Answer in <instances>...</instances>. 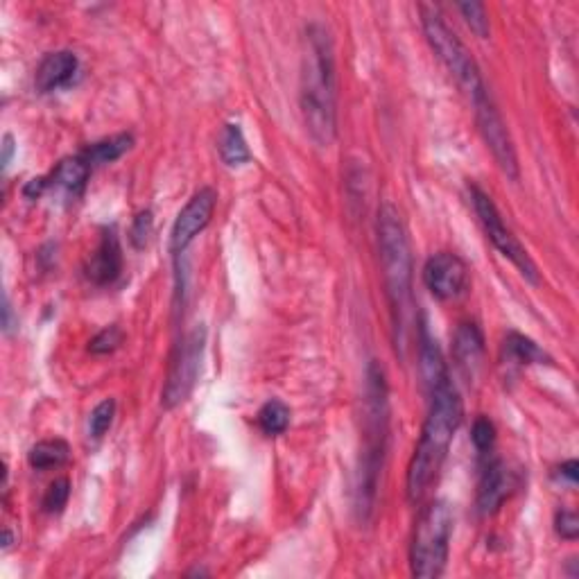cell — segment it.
<instances>
[{"label": "cell", "mask_w": 579, "mask_h": 579, "mask_svg": "<svg viewBox=\"0 0 579 579\" xmlns=\"http://www.w3.org/2000/svg\"><path fill=\"white\" fill-rule=\"evenodd\" d=\"M378 254L383 267L385 295L390 304L396 351L405 356L414 322L412 247L401 211L385 202L378 211Z\"/></svg>", "instance_id": "3"}, {"label": "cell", "mask_w": 579, "mask_h": 579, "mask_svg": "<svg viewBox=\"0 0 579 579\" xmlns=\"http://www.w3.org/2000/svg\"><path fill=\"white\" fill-rule=\"evenodd\" d=\"M68 457H71V446H68L64 439H43V442L30 448L28 464L37 471H46L64 466Z\"/></svg>", "instance_id": "20"}, {"label": "cell", "mask_w": 579, "mask_h": 579, "mask_svg": "<svg viewBox=\"0 0 579 579\" xmlns=\"http://www.w3.org/2000/svg\"><path fill=\"white\" fill-rule=\"evenodd\" d=\"M204 347H206V328L202 324L195 326L193 331H188L181 337L175 353H172L168 378L161 392V405L166 410L179 408V405L188 399L190 392H193L202 371Z\"/></svg>", "instance_id": "8"}, {"label": "cell", "mask_w": 579, "mask_h": 579, "mask_svg": "<svg viewBox=\"0 0 579 579\" xmlns=\"http://www.w3.org/2000/svg\"><path fill=\"white\" fill-rule=\"evenodd\" d=\"M453 356L466 378H475L485 360V335L475 322H464L457 326L453 340Z\"/></svg>", "instance_id": "15"}, {"label": "cell", "mask_w": 579, "mask_h": 579, "mask_svg": "<svg viewBox=\"0 0 579 579\" xmlns=\"http://www.w3.org/2000/svg\"><path fill=\"white\" fill-rule=\"evenodd\" d=\"M132 245L136 249H143L145 245H148V240L152 236V213L150 211H141L136 215V220L132 224Z\"/></svg>", "instance_id": "28"}, {"label": "cell", "mask_w": 579, "mask_h": 579, "mask_svg": "<svg viewBox=\"0 0 579 579\" xmlns=\"http://www.w3.org/2000/svg\"><path fill=\"white\" fill-rule=\"evenodd\" d=\"M68 498H71V480H68V478H57L55 482H50L46 496H43V500H41L43 512H46V514H62L64 507L68 505Z\"/></svg>", "instance_id": "23"}, {"label": "cell", "mask_w": 579, "mask_h": 579, "mask_svg": "<svg viewBox=\"0 0 579 579\" xmlns=\"http://www.w3.org/2000/svg\"><path fill=\"white\" fill-rule=\"evenodd\" d=\"M453 512L444 500H435L423 509L414 527L410 566L419 579H437L444 575L451 552Z\"/></svg>", "instance_id": "6"}, {"label": "cell", "mask_w": 579, "mask_h": 579, "mask_svg": "<svg viewBox=\"0 0 579 579\" xmlns=\"http://www.w3.org/2000/svg\"><path fill=\"white\" fill-rule=\"evenodd\" d=\"M218 150H220L222 161L227 163L229 168L245 166V163L252 161V152H249V145L245 141L243 127H240L238 123H227L222 127Z\"/></svg>", "instance_id": "18"}, {"label": "cell", "mask_w": 579, "mask_h": 579, "mask_svg": "<svg viewBox=\"0 0 579 579\" xmlns=\"http://www.w3.org/2000/svg\"><path fill=\"white\" fill-rule=\"evenodd\" d=\"M116 417V401L114 399H105L98 403L91 412L89 417V435L93 439H102L109 432L111 423H114Z\"/></svg>", "instance_id": "24"}, {"label": "cell", "mask_w": 579, "mask_h": 579, "mask_svg": "<svg viewBox=\"0 0 579 579\" xmlns=\"http://www.w3.org/2000/svg\"><path fill=\"white\" fill-rule=\"evenodd\" d=\"M430 408L423 421L419 444L408 466V480H405V494L412 505L421 503L428 496L430 487L435 485L442 466L451 451L455 432L464 417L462 396L453 385L451 376H446L428 387Z\"/></svg>", "instance_id": "1"}, {"label": "cell", "mask_w": 579, "mask_h": 579, "mask_svg": "<svg viewBox=\"0 0 579 579\" xmlns=\"http://www.w3.org/2000/svg\"><path fill=\"white\" fill-rule=\"evenodd\" d=\"M387 378L376 360L367 367L365 385V428H362V451L356 485V512L362 523H367L376 507L380 475H383L387 437H390V401H387Z\"/></svg>", "instance_id": "4"}, {"label": "cell", "mask_w": 579, "mask_h": 579, "mask_svg": "<svg viewBox=\"0 0 579 579\" xmlns=\"http://www.w3.org/2000/svg\"><path fill=\"white\" fill-rule=\"evenodd\" d=\"M134 145V136L132 134H116L111 138H105V141H98L89 145V148L82 150V157L91 163V168L95 166H107V163H114L120 157L132 150Z\"/></svg>", "instance_id": "19"}, {"label": "cell", "mask_w": 579, "mask_h": 579, "mask_svg": "<svg viewBox=\"0 0 579 579\" xmlns=\"http://www.w3.org/2000/svg\"><path fill=\"white\" fill-rule=\"evenodd\" d=\"M258 428H261L267 437L283 435L290 426V408L279 399L267 401L261 410L256 414Z\"/></svg>", "instance_id": "21"}, {"label": "cell", "mask_w": 579, "mask_h": 579, "mask_svg": "<svg viewBox=\"0 0 579 579\" xmlns=\"http://www.w3.org/2000/svg\"><path fill=\"white\" fill-rule=\"evenodd\" d=\"M473 107H475V123H478V129L482 138H485L487 148L494 154L498 168L505 172L507 179L518 181V177H521V168H518L516 148L512 136H509L505 120L496 107V102L491 100V95L487 93L485 98L475 100Z\"/></svg>", "instance_id": "9"}, {"label": "cell", "mask_w": 579, "mask_h": 579, "mask_svg": "<svg viewBox=\"0 0 579 579\" xmlns=\"http://www.w3.org/2000/svg\"><path fill=\"white\" fill-rule=\"evenodd\" d=\"M12 154H14V138L7 134L3 138V168L7 170V166H10V161H12Z\"/></svg>", "instance_id": "30"}, {"label": "cell", "mask_w": 579, "mask_h": 579, "mask_svg": "<svg viewBox=\"0 0 579 579\" xmlns=\"http://www.w3.org/2000/svg\"><path fill=\"white\" fill-rule=\"evenodd\" d=\"M503 358L512 365H550L552 358L537 342L523 333L512 331L503 342Z\"/></svg>", "instance_id": "17"}, {"label": "cell", "mask_w": 579, "mask_h": 579, "mask_svg": "<svg viewBox=\"0 0 579 579\" xmlns=\"http://www.w3.org/2000/svg\"><path fill=\"white\" fill-rule=\"evenodd\" d=\"M557 471H559L561 478H566L570 482V485H577V480H579V464H577V460L564 462Z\"/></svg>", "instance_id": "29"}, {"label": "cell", "mask_w": 579, "mask_h": 579, "mask_svg": "<svg viewBox=\"0 0 579 579\" xmlns=\"http://www.w3.org/2000/svg\"><path fill=\"white\" fill-rule=\"evenodd\" d=\"M516 487L514 473L503 460H494L482 471L478 485V512L482 516H494Z\"/></svg>", "instance_id": "13"}, {"label": "cell", "mask_w": 579, "mask_h": 579, "mask_svg": "<svg viewBox=\"0 0 579 579\" xmlns=\"http://www.w3.org/2000/svg\"><path fill=\"white\" fill-rule=\"evenodd\" d=\"M299 105L313 141L328 148L337 136V68L331 32L322 23L306 28Z\"/></svg>", "instance_id": "2"}, {"label": "cell", "mask_w": 579, "mask_h": 579, "mask_svg": "<svg viewBox=\"0 0 579 579\" xmlns=\"http://www.w3.org/2000/svg\"><path fill=\"white\" fill-rule=\"evenodd\" d=\"M125 335L120 331V326H107L102 328V331L93 337L91 344H89V351L95 353V356H107V353H114L120 344H123Z\"/></svg>", "instance_id": "25"}, {"label": "cell", "mask_w": 579, "mask_h": 579, "mask_svg": "<svg viewBox=\"0 0 579 579\" xmlns=\"http://www.w3.org/2000/svg\"><path fill=\"white\" fill-rule=\"evenodd\" d=\"M471 439H473V446L478 448V453L487 455L496 444V426H494V421H491L489 417H478V419H475L473 430H471Z\"/></svg>", "instance_id": "26"}, {"label": "cell", "mask_w": 579, "mask_h": 579, "mask_svg": "<svg viewBox=\"0 0 579 579\" xmlns=\"http://www.w3.org/2000/svg\"><path fill=\"white\" fill-rule=\"evenodd\" d=\"M77 71H80V59L71 50H55L41 59L34 75V86L39 93H53L64 89V86L75 80Z\"/></svg>", "instance_id": "14"}, {"label": "cell", "mask_w": 579, "mask_h": 579, "mask_svg": "<svg viewBox=\"0 0 579 579\" xmlns=\"http://www.w3.org/2000/svg\"><path fill=\"white\" fill-rule=\"evenodd\" d=\"M555 530L561 539L575 541L579 537V516L570 509H561L555 516Z\"/></svg>", "instance_id": "27"}, {"label": "cell", "mask_w": 579, "mask_h": 579, "mask_svg": "<svg viewBox=\"0 0 579 579\" xmlns=\"http://www.w3.org/2000/svg\"><path fill=\"white\" fill-rule=\"evenodd\" d=\"M469 193H471L475 215H478V220L482 224V229H485L487 238L491 240V245L498 249L500 256H505L507 261L523 274V279H527L532 285H539L541 276H539L537 265H534L530 254H527V249L518 243V238L514 236L512 229L505 224L503 215H500L494 200H491L485 190L478 188L475 184L469 186Z\"/></svg>", "instance_id": "7"}, {"label": "cell", "mask_w": 579, "mask_h": 579, "mask_svg": "<svg viewBox=\"0 0 579 579\" xmlns=\"http://www.w3.org/2000/svg\"><path fill=\"white\" fill-rule=\"evenodd\" d=\"M218 206V193L211 186H204L190 197L188 204L177 215L170 231V252L181 256L190 247V243L209 227Z\"/></svg>", "instance_id": "10"}, {"label": "cell", "mask_w": 579, "mask_h": 579, "mask_svg": "<svg viewBox=\"0 0 579 579\" xmlns=\"http://www.w3.org/2000/svg\"><path fill=\"white\" fill-rule=\"evenodd\" d=\"M12 543H14V534H12L10 527H5L3 530V550H10Z\"/></svg>", "instance_id": "31"}, {"label": "cell", "mask_w": 579, "mask_h": 579, "mask_svg": "<svg viewBox=\"0 0 579 579\" xmlns=\"http://www.w3.org/2000/svg\"><path fill=\"white\" fill-rule=\"evenodd\" d=\"M91 170H93L91 163L86 161L82 154H77V157L57 163V168L50 172L48 184L62 188L64 193H68L71 197H82L86 184H89Z\"/></svg>", "instance_id": "16"}, {"label": "cell", "mask_w": 579, "mask_h": 579, "mask_svg": "<svg viewBox=\"0 0 579 579\" xmlns=\"http://www.w3.org/2000/svg\"><path fill=\"white\" fill-rule=\"evenodd\" d=\"M421 28L430 43L432 53L437 55L439 62L446 66V71L455 77L460 89L469 95V100L475 102L485 98L489 93L487 84L482 80L480 66L475 62L471 50L464 46L462 39L448 28L444 16L439 14L435 5H419Z\"/></svg>", "instance_id": "5"}, {"label": "cell", "mask_w": 579, "mask_h": 579, "mask_svg": "<svg viewBox=\"0 0 579 579\" xmlns=\"http://www.w3.org/2000/svg\"><path fill=\"white\" fill-rule=\"evenodd\" d=\"M457 10H460L464 23L469 25L475 37L489 39L491 28H489V14H487L485 5L475 3V0H469V3H457Z\"/></svg>", "instance_id": "22"}, {"label": "cell", "mask_w": 579, "mask_h": 579, "mask_svg": "<svg viewBox=\"0 0 579 579\" xmlns=\"http://www.w3.org/2000/svg\"><path fill=\"white\" fill-rule=\"evenodd\" d=\"M120 274H123V247H120L116 229L105 227L98 247L86 263V279L98 288H105V285L116 283Z\"/></svg>", "instance_id": "12"}, {"label": "cell", "mask_w": 579, "mask_h": 579, "mask_svg": "<svg viewBox=\"0 0 579 579\" xmlns=\"http://www.w3.org/2000/svg\"><path fill=\"white\" fill-rule=\"evenodd\" d=\"M423 283L439 301L460 299L469 290V267L453 252H439L423 265Z\"/></svg>", "instance_id": "11"}]
</instances>
